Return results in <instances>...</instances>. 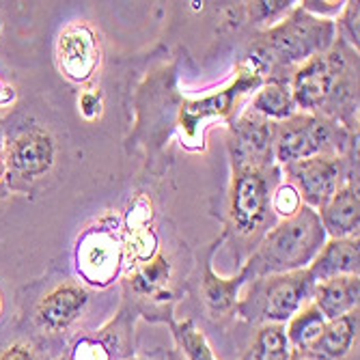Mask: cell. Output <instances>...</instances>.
<instances>
[{
	"label": "cell",
	"instance_id": "cell-1",
	"mask_svg": "<svg viewBox=\"0 0 360 360\" xmlns=\"http://www.w3.org/2000/svg\"><path fill=\"white\" fill-rule=\"evenodd\" d=\"M296 108L326 119H349L358 108V56L345 41H335L323 54L302 63L293 74Z\"/></svg>",
	"mask_w": 360,
	"mask_h": 360
},
{
	"label": "cell",
	"instance_id": "cell-2",
	"mask_svg": "<svg viewBox=\"0 0 360 360\" xmlns=\"http://www.w3.org/2000/svg\"><path fill=\"white\" fill-rule=\"evenodd\" d=\"M91 293L72 278L52 281L22 298L20 333L35 343L50 360L82 333L89 317Z\"/></svg>",
	"mask_w": 360,
	"mask_h": 360
},
{
	"label": "cell",
	"instance_id": "cell-3",
	"mask_svg": "<svg viewBox=\"0 0 360 360\" xmlns=\"http://www.w3.org/2000/svg\"><path fill=\"white\" fill-rule=\"evenodd\" d=\"M326 238L328 236L319 222V214L302 205L298 214L283 218L264 236L242 274L246 281H255L261 276L304 270L326 244Z\"/></svg>",
	"mask_w": 360,
	"mask_h": 360
},
{
	"label": "cell",
	"instance_id": "cell-4",
	"mask_svg": "<svg viewBox=\"0 0 360 360\" xmlns=\"http://www.w3.org/2000/svg\"><path fill=\"white\" fill-rule=\"evenodd\" d=\"M335 22L317 18L298 7L285 22L272 26L259 37L255 46V60L268 63L270 68L302 65L309 58L323 54L335 44Z\"/></svg>",
	"mask_w": 360,
	"mask_h": 360
},
{
	"label": "cell",
	"instance_id": "cell-5",
	"mask_svg": "<svg viewBox=\"0 0 360 360\" xmlns=\"http://www.w3.org/2000/svg\"><path fill=\"white\" fill-rule=\"evenodd\" d=\"M315 281L309 270L255 278L248 296L238 304V313L255 323H287L311 302Z\"/></svg>",
	"mask_w": 360,
	"mask_h": 360
},
{
	"label": "cell",
	"instance_id": "cell-6",
	"mask_svg": "<svg viewBox=\"0 0 360 360\" xmlns=\"http://www.w3.org/2000/svg\"><path fill=\"white\" fill-rule=\"evenodd\" d=\"M56 141L39 123H18L3 136L7 188L28 192L46 179L56 165Z\"/></svg>",
	"mask_w": 360,
	"mask_h": 360
},
{
	"label": "cell",
	"instance_id": "cell-7",
	"mask_svg": "<svg viewBox=\"0 0 360 360\" xmlns=\"http://www.w3.org/2000/svg\"><path fill=\"white\" fill-rule=\"evenodd\" d=\"M352 136L337 121L319 115L296 112L293 117L276 123L274 127V158L283 165L293 162L333 155L339 158L349 147Z\"/></svg>",
	"mask_w": 360,
	"mask_h": 360
},
{
	"label": "cell",
	"instance_id": "cell-8",
	"mask_svg": "<svg viewBox=\"0 0 360 360\" xmlns=\"http://www.w3.org/2000/svg\"><path fill=\"white\" fill-rule=\"evenodd\" d=\"M274 167L266 169H236L229 216L233 231L244 238H257L272 216V192H274Z\"/></svg>",
	"mask_w": 360,
	"mask_h": 360
},
{
	"label": "cell",
	"instance_id": "cell-9",
	"mask_svg": "<svg viewBox=\"0 0 360 360\" xmlns=\"http://www.w3.org/2000/svg\"><path fill=\"white\" fill-rule=\"evenodd\" d=\"M134 319L121 311L102 328L76 335L54 360H129L134 354Z\"/></svg>",
	"mask_w": 360,
	"mask_h": 360
},
{
	"label": "cell",
	"instance_id": "cell-10",
	"mask_svg": "<svg viewBox=\"0 0 360 360\" xmlns=\"http://www.w3.org/2000/svg\"><path fill=\"white\" fill-rule=\"evenodd\" d=\"M285 171L289 175V184L298 190L302 203L315 212H319L333 199L335 192L341 188L343 179L341 158L333 155H319L293 162V165L285 167Z\"/></svg>",
	"mask_w": 360,
	"mask_h": 360
},
{
	"label": "cell",
	"instance_id": "cell-11",
	"mask_svg": "<svg viewBox=\"0 0 360 360\" xmlns=\"http://www.w3.org/2000/svg\"><path fill=\"white\" fill-rule=\"evenodd\" d=\"M274 127L276 123L257 115L255 110L244 112L231 129V155L236 169H266L272 167L274 158Z\"/></svg>",
	"mask_w": 360,
	"mask_h": 360
},
{
	"label": "cell",
	"instance_id": "cell-12",
	"mask_svg": "<svg viewBox=\"0 0 360 360\" xmlns=\"http://www.w3.org/2000/svg\"><path fill=\"white\" fill-rule=\"evenodd\" d=\"M121 266V246L110 229H89L78 240L76 270L95 287H106Z\"/></svg>",
	"mask_w": 360,
	"mask_h": 360
},
{
	"label": "cell",
	"instance_id": "cell-13",
	"mask_svg": "<svg viewBox=\"0 0 360 360\" xmlns=\"http://www.w3.org/2000/svg\"><path fill=\"white\" fill-rule=\"evenodd\" d=\"M58 70L65 78L74 82H84L93 76L97 68V41L95 32L86 24H72L58 37L56 44Z\"/></svg>",
	"mask_w": 360,
	"mask_h": 360
},
{
	"label": "cell",
	"instance_id": "cell-14",
	"mask_svg": "<svg viewBox=\"0 0 360 360\" xmlns=\"http://www.w3.org/2000/svg\"><path fill=\"white\" fill-rule=\"evenodd\" d=\"M319 222L330 240H358L360 226V201L354 181L341 186L333 199L319 212Z\"/></svg>",
	"mask_w": 360,
	"mask_h": 360
},
{
	"label": "cell",
	"instance_id": "cell-15",
	"mask_svg": "<svg viewBox=\"0 0 360 360\" xmlns=\"http://www.w3.org/2000/svg\"><path fill=\"white\" fill-rule=\"evenodd\" d=\"M358 240H328L309 264L315 283L358 274Z\"/></svg>",
	"mask_w": 360,
	"mask_h": 360
},
{
	"label": "cell",
	"instance_id": "cell-16",
	"mask_svg": "<svg viewBox=\"0 0 360 360\" xmlns=\"http://www.w3.org/2000/svg\"><path fill=\"white\" fill-rule=\"evenodd\" d=\"M358 293H360V281L358 274L354 276H337L330 281L317 283L313 289L311 302L317 307V311L328 319L343 317L358 309Z\"/></svg>",
	"mask_w": 360,
	"mask_h": 360
},
{
	"label": "cell",
	"instance_id": "cell-17",
	"mask_svg": "<svg viewBox=\"0 0 360 360\" xmlns=\"http://www.w3.org/2000/svg\"><path fill=\"white\" fill-rule=\"evenodd\" d=\"M356 337H358V309L343 317L326 321L313 352L326 356L328 360H341L352 352Z\"/></svg>",
	"mask_w": 360,
	"mask_h": 360
},
{
	"label": "cell",
	"instance_id": "cell-18",
	"mask_svg": "<svg viewBox=\"0 0 360 360\" xmlns=\"http://www.w3.org/2000/svg\"><path fill=\"white\" fill-rule=\"evenodd\" d=\"M246 76H248V74H244V76L240 78V82H236L233 86H229L226 91H222V93H218V95H212V97H207V100H203V102H196V104L188 106V108L184 110L181 119H184V123H186V127L190 129V132L196 127V123H199L201 119L212 117V115H222V112H226L229 108H231V104H233V97H238L240 93H244V91H248L250 86L259 84V78H257V76H252V78H248V80H246Z\"/></svg>",
	"mask_w": 360,
	"mask_h": 360
},
{
	"label": "cell",
	"instance_id": "cell-19",
	"mask_svg": "<svg viewBox=\"0 0 360 360\" xmlns=\"http://www.w3.org/2000/svg\"><path fill=\"white\" fill-rule=\"evenodd\" d=\"M323 326H326V317L317 311L313 302H309L287 321L285 335L293 349H313Z\"/></svg>",
	"mask_w": 360,
	"mask_h": 360
},
{
	"label": "cell",
	"instance_id": "cell-20",
	"mask_svg": "<svg viewBox=\"0 0 360 360\" xmlns=\"http://www.w3.org/2000/svg\"><path fill=\"white\" fill-rule=\"evenodd\" d=\"M257 115L266 117V119H276L285 121L289 117L296 115V102H293L291 89L283 82H268L264 84L252 100V108Z\"/></svg>",
	"mask_w": 360,
	"mask_h": 360
},
{
	"label": "cell",
	"instance_id": "cell-21",
	"mask_svg": "<svg viewBox=\"0 0 360 360\" xmlns=\"http://www.w3.org/2000/svg\"><path fill=\"white\" fill-rule=\"evenodd\" d=\"M291 345L281 323H261L246 360H289Z\"/></svg>",
	"mask_w": 360,
	"mask_h": 360
},
{
	"label": "cell",
	"instance_id": "cell-22",
	"mask_svg": "<svg viewBox=\"0 0 360 360\" xmlns=\"http://www.w3.org/2000/svg\"><path fill=\"white\" fill-rule=\"evenodd\" d=\"M244 274H240L238 278L231 281H222L218 276L212 274V270L205 272V281H203V296H205V304L210 309L212 315L222 317L226 315L236 307V296H238V289L244 283Z\"/></svg>",
	"mask_w": 360,
	"mask_h": 360
},
{
	"label": "cell",
	"instance_id": "cell-23",
	"mask_svg": "<svg viewBox=\"0 0 360 360\" xmlns=\"http://www.w3.org/2000/svg\"><path fill=\"white\" fill-rule=\"evenodd\" d=\"M173 339L179 347V352L186 356V360H216L205 335L196 328L192 319H184L179 323L171 321Z\"/></svg>",
	"mask_w": 360,
	"mask_h": 360
},
{
	"label": "cell",
	"instance_id": "cell-24",
	"mask_svg": "<svg viewBox=\"0 0 360 360\" xmlns=\"http://www.w3.org/2000/svg\"><path fill=\"white\" fill-rule=\"evenodd\" d=\"M0 360H50L35 343L22 333L0 341Z\"/></svg>",
	"mask_w": 360,
	"mask_h": 360
},
{
	"label": "cell",
	"instance_id": "cell-25",
	"mask_svg": "<svg viewBox=\"0 0 360 360\" xmlns=\"http://www.w3.org/2000/svg\"><path fill=\"white\" fill-rule=\"evenodd\" d=\"M302 205L304 203L300 199L298 190L293 188L289 181L274 188V192H272V212L278 214L281 218H289L293 214H298L302 210Z\"/></svg>",
	"mask_w": 360,
	"mask_h": 360
},
{
	"label": "cell",
	"instance_id": "cell-26",
	"mask_svg": "<svg viewBox=\"0 0 360 360\" xmlns=\"http://www.w3.org/2000/svg\"><path fill=\"white\" fill-rule=\"evenodd\" d=\"M341 28H347L341 41H345L347 46H358V3H347V11L341 22Z\"/></svg>",
	"mask_w": 360,
	"mask_h": 360
},
{
	"label": "cell",
	"instance_id": "cell-27",
	"mask_svg": "<svg viewBox=\"0 0 360 360\" xmlns=\"http://www.w3.org/2000/svg\"><path fill=\"white\" fill-rule=\"evenodd\" d=\"M80 110L84 117H93L97 110H100V100H97V95L93 93H84L80 97Z\"/></svg>",
	"mask_w": 360,
	"mask_h": 360
},
{
	"label": "cell",
	"instance_id": "cell-28",
	"mask_svg": "<svg viewBox=\"0 0 360 360\" xmlns=\"http://www.w3.org/2000/svg\"><path fill=\"white\" fill-rule=\"evenodd\" d=\"M289 360H328V358L317 354V352H313V349H293L291 347Z\"/></svg>",
	"mask_w": 360,
	"mask_h": 360
},
{
	"label": "cell",
	"instance_id": "cell-29",
	"mask_svg": "<svg viewBox=\"0 0 360 360\" xmlns=\"http://www.w3.org/2000/svg\"><path fill=\"white\" fill-rule=\"evenodd\" d=\"M13 97H15L13 89L7 86L3 80H0V108H3V106H9V104L13 102Z\"/></svg>",
	"mask_w": 360,
	"mask_h": 360
},
{
	"label": "cell",
	"instance_id": "cell-30",
	"mask_svg": "<svg viewBox=\"0 0 360 360\" xmlns=\"http://www.w3.org/2000/svg\"><path fill=\"white\" fill-rule=\"evenodd\" d=\"M7 188V175H5V158H3V134H0V196L5 194Z\"/></svg>",
	"mask_w": 360,
	"mask_h": 360
},
{
	"label": "cell",
	"instance_id": "cell-31",
	"mask_svg": "<svg viewBox=\"0 0 360 360\" xmlns=\"http://www.w3.org/2000/svg\"><path fill=\"white\" fill-rule=\"evenodd\" d=\"M3 315H5V298H3V293H0V321H3Z\"/></svg>",
	"mask_w": 360,
	"mask_h": 360
}]
</instances>
